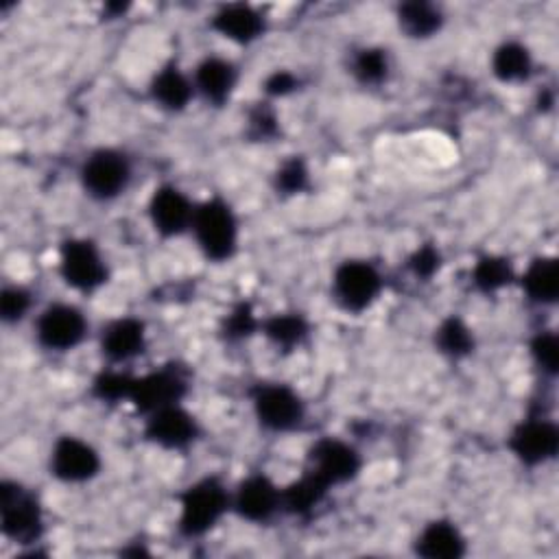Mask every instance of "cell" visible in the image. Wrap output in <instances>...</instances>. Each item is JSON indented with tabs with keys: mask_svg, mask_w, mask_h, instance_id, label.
Returning <instances> with one entry per match:
<instances>
[{
	"mask_svg": "<svg viewBox=\"0 0 559 559\" xmlns=\"http://www.w3.org/2000/svg\"><path fill=\"white\" fill-rule=\"evenodd\" d=\"M411 269L419 277H431L440 269V253L435 247H422L411 258Z\"/></svg>",
	"mask_w": 559,
	"mask_h": 559,
	"instance_id": "33",
	"label": "cell"
},
{
	"mask_svg": "<svg viewBox=\"0 0 559 559\" xmlns=\"http://www.w3.org/2000/svg\"><path fill=\"white\" fill-rule=\"evenodd\" d=\"M438 346L444 354L451 356H464L472 350L474 339L468 326L461 320H446L438 330Z\"/></svg>",
	"mask_w": 559,
	"mask_h": 559,
	"instance_id": "26",
	"label": "cell"
},
{
	"mask_svg": "<svg viewBox=\"0 0 559 559\" xmlns=\"http://www.w3.org/2000/svg\"><path fill=\"white\" fill-rule=\"evenodd\" d=\"M253 408L260 425L269 431H294L304 417V404L300 395L287 385L260 387L253 398Z\"/></svg>",
	"mask_w": 559,
	"mask_h": 559,
	"instance_id": "6",
	"label": "cell"
},
{
	"mask_svg": "<svg viewBox=\"0 0 559 559\" xmlns=\"http://www.w3.org/2000/svg\"><path fill=\"white\" fill-rule=\"evenodd\" d=\"M195 83L208 101L221 105L230 99V94L236 86V70L230 62H225L221 57H208L199 64Z\"/></svg>",
	"mask_w": 559,
	"mask_h": 559,
	"instance_id": "19",
	"label": "cell"
},
{
	"mask_svg": "<svg viewBox=\"0 0 559 559\" xmlns=\"http://www.w3.org/2000/svg\"><path fill=\"white\" fill-rule=\"evenodd\" d=\"M230 505V496L225 487L214 481L206 479L193 485L182 498V518L180 526L186 535H202L212 529Z\"/></svg>",
	"mask_w": 559,
	"mask_h": 559,
	"instance_id": "2",
	"label": "cell"
},
{
	"mask_svg": "<svg viewBox=\"0 0 559 559\" xmlns=\"http://www.w3.org/2000/svg\"><path fill=\"white\" fill-rule=\"evenodd\" d=\"M313 474L326 485L348 483L359 474L361 459L356 451L339 440H322L313 448Z\"/></svg>",
	"mask_w": 559,
	"mask_h": 559,
	"instance_id": "10",
	"label": "cell"
},
{
	"mask_svg": "<svg viewBox=\"0 0 559 559\" xmlns=\"http://www.w3.org/2000/svg\"><path fill=\"white\" fill-rule=\"evenodd\" d=\"M253 127L258 129V133L260 135H269V133H273V129H275V118H273V114L271 112H264V109H260L256 116H253Z\"/></svg>",
	"mask_w": 559,
	"mask_h": 559,
	"instance_id": "36",
	"label": "cell"
},
{
	"mask_svg": "<svg viewBox=\"0 0 559 559\" xmlns=\"http://www.w3.org/2000/svg\"><path fill=\"white\" fill-rule=\"evenodd\" d=\"M333 287L339 304L346 311L361 313L376 302L382 289V280L369 262L348 260L335 271Z\"/></svg>",
	"mask_w": 559,
	"mask_h": 559,
	"instance_id": "3",
	"label": "cell"
},
{
	"mask_svg": "<svg viewBox=\"0 0 559 559\" xmlns=\"http://www.w3.org/2000/svg\"><path fill=\"white\" fill-rule=\"evenodd\" d=\"M398 23L408 38H431L442 29V14L429 3H404Z\"/></svg>",
	"mask_w": 559,
	"mask_h": 559,
	"instance_id": "22",
	"label": "cell"
},
{
	"mask_svg": "<svg viewBox=\"0 0 559 559\" xmlns=\"http://www.w3.org/2000/svg\"><path fill=\"white\" fill-rule=\"evenodd\" d=\"M387 55L378 49L361 51L354 60V75L363 83H380L387 77Z\"/></svg>",
	"mask_w": 559,
	"mask_h": 559,
	"instance_id": "28",
	"label": "cell"
},
{
	"mask_svg": "<svg viewBox=\"0 0 559 559\" xmlns=\"http://www.w3.org/2000/svg\"><path fill=\"white\" fill-rule=\"evenodd\" d=\"M193 232L202 251L217 262L232 258L238 240V225L227 204L221 199H210L195 210Z\"/></svg>",
	"mask_w": 559,
	"mask_h": 559,
	"instance_id": "1",
	"label": "cell"
},
{
	"mask_svg": "<svg viewBox=\"0 0 559 559\" xmlns=\"http://www.w3.org/2000/svg\"><path fill=\"white\" fill-rule=\"evenodd\" d=\"M152 94L167 109H184L193 96V83L178 68L171 66L156 75L152 83Z\"/></svg>",
	"mask_w": 559,
	"mask_h": 559,
	"instance_id": "21",
	"label": "cell"
},
{
	"mask_svg": "<svg viewBox=\"0 0 559 559\" xmlns=\"http://www.w3.org/2000/svg\"><path fill=\"white\" fill-rule=\"evenodd\" d=\"M227 330L234 337H243L249 335L253 330V315L247 307H240L236 313H232L230 322H227Z\"/></svg>",
	"mask_w": 559,
	"mask_h": 559,
	"instance_id": "35",
	"label": "cell"
},
{
	"mask_svg": "<svg viewBox=\"0 0 559 559\" xmlns=\"http://www.w3.org/2000/svg\"><path fill=\"white\" fill-rule=\"evenodd\" d=\"M86 317L79 309L68 304L49 307L38 320V341L47 350L66 352L77 348L86 337Z\"/></svg>",
	"mask_w": 559,
	"mask_h": 559,
	"instance_id": "8",
	"label": "cell"
},
{
	"mask_svg": "<svg viewBox=\"0 0 559 559\" xmlns=\"http://www.w3.org/2000/svg\"><path fill=\"white\" fill-rule=\"evenodd\" d=\"M147 435L152 442L160 444L162 448H171V451L186 448L197 435L195 417L184 408H180L178 404L165 406L152 413Z\"/></svg>",
	"mask_w": 559,
	"mask_h": 559,
	"instance_id": "13",
	"label": "cell"
},
{
	"mask_svg": "<svg viewBox=\"0 0 559 559\" xmlns=\"http://www.w3.org/2000/svg\"><path fill=\"white\" fill-rule=\"evenodd\" d=\"M131 387H133V380L127 378V376H120V374H103V376L94 382V389H96L99 398H103V400H122V398H129Z\"/></svg>",
	"mask_w": 559,
	"mask_h": 559,
	"instance_id": "32",
	"label": "cell"
},
{
	"mask_svg": "<svg viewBox=\"0 0 559 559\" xmlns=\"http://www.w3.org/2000/svg\"><path fill=\"white\" fill-rule=\"evenodd\" d=\"M145 348V326L138 320H118L103 333V352L107 359L122 363L138 356Z\"/></svg>",
	"mask_w": 559,
	"mask_h": 559,
	"instance_id": "17",
	"label": "cell"
},
{
	"mask_svg": "<svg viewBox=\"0 0 559 559\" xmlns=\"http://www.w3.org/2000/svg\"><path fill=\"white\" fill-rule=\"evenodd\" d=\"M3 533L18 542V544H31L42 533V514L38 507V500L23 490L16 483H3Z\"/></svg>",
	"mask_w": 559,
	"mask_h": 559,
	"instance_id": "4",
	"label": "cell"
},
{
	"mask_svg": "<svg viewBox=\"0 0 559 559\" xmlns=\"http://www.w3.org/2000/svg\"><path fill=\"white\" fill-rule=\"evenodd\" d=\"M280 503H283V494L275 490L269 479L251 477L240 485L234 507L240 518L249 522H264L275 514Z\"/></svg>",
	"mask_w": 559,
	"mask_h": 559,
	"instance_id": "15",
	"label": "cell"
},
{
	"mask_svg": "<svg viewBox=\"0 0 559 559\" xmlns=\"http://www.w3.org/2000/svg\"><path fill=\"white\" fill-rule=\"evenodd\" d=\"M184 393H186L184 378H180L176 372H160V374L133 380L129 400H133V404L140 411L154 413L165 406L178 404L184 398Z\"/></svg>",
	"mask_w": 559,
	"mask_h": 559,
	"instance_id": "14",
	"label": "cell"
},
{
	"mask_svg": "<svg viewBox=\"0 0 559 559\" xmlns=\"http://www.w3.org/2000/svg\"><path fill=\"white\" fill-rule=\"evenodd\" d=\"M326 490H328V487H326L315 474H311V477H307V479L294 483V485L283 494V503L287 505L289 511H294V514H304V511H309L311 507H315V505L322 500V496H324Z\"/></svg>",
	"mask_w": 559,
	"mask_h": 559,
	"instance_id": "24",
	"label": "cell"
},
{
	"mask_svg": "<svg viewBox=\"0 0 559 559\" xmlns=\"http://www.w3.org/2000/svg\"><path fill=\"white\" fill-rule=\"evenodd\" d=\"M511 280V266L505 258L487 256L474 266V285L481 291H498Z\"/></svg>",
	"mask_w": 559,
	"mask_h": 559,
	"instance_id": "25",
	"label": "cell"
},
{
	"mask_svg": "<svg viewBox=\"0 0 559 559\" xmlns=\"http://www.w3.org/2000/svg\"><path fill=\"white\" fill-rule=\"evenodd\" d=\"M51 470L60 481L83 483L99 474L101 459L90 444L77 438H62L53 448Z\"/></svg>",
	"mask_w": 559,
	"mask_h": 559,
	"instance_id": "9",
	"label": "cell"
},
{
	"mask_svg": "<svg viewBox=\"0 0 559 559\" xmlns=\"http://www.w3.org/2000/svg\"><path fill=\"white\" fill-rule=\"evenodd\" d=\"M298 86V79L291 75V73H285V70H277L273 73L266 83H264V90L271 94V96H285L289 92H294Z\"/></svg>",
	"mask_w": 559,
	"mask_h": 559,
	"instance_id": "34",
	"label": "cell"
},
{
	"mask_svg": "<svg viewBox=\"0 0 559 559\" xmlns=\"http://www.w3.org/2000/svg\"><path fill=\"white\" fill-rule=\"evenodd\" d=\"M150 214L154 227L162 236H178L193 225L195 210L182 191H178L176 186H162L152 197Z\"/></svg>",
	"mask_w": 559,
	"mask_h": 559,
	"instance_id": "12",
	"label": "cell"
},
{
	"mask_svg": "<svg viewBox=\"0 0 559 559\" xmlns=\"http://www.w3.org/2000/svg\"><path fill=\"white\" fill-rule=\"evenodd\" d=\"M60 269H62V277L66 280V285L77 291H94L105 283V277H107L105 262H103L96 245L90 240L64 243Z\"/></svg>",
	"mask_w": 559,
	"mask_h": 559,
	"instance_id": "7",
	"label": "cell"
},
{
	"mask_svg": "<svg viewBox=\"0 0 559 559\" xmlns=\"http://www.w3.org/2000/svg\"><path fill=\"white\" fill-rule=\"evenodd\" d=\"M492 70L505 83L524 81L531 75V55L522 44L507 42L500 49H496Z\"/></svg>",
	"mask_w": 559,
	"mask_h": 559,
	"instance_id": "23",
	"label": "cell"
},
{
	"mask_svg": "<svg viewBox=\"0 0 559 559\" xmlns=\"http://www.w3.org/2000/svg\"><path fill=\"white\" fill-rule=\"evenodd\" d=\"M269 339H273L277 346L283 348H294L300 343L307 335V324L298 315H275L273 320L266 322L264 326Z\"/></svg>",
	"mask_w": 559,
	"mask_h": 559,
	"instance_id": "27",
	"label": "cell"
},
{
	"mask_svg": "<svg viewBox=\"0 0 559 559\" xmlns=\"http://www.w3.org/2000/svg\"><path fill=\"white\" fill-rule=\"evenodd\" d=\"M129 178H131V167L127 158L114 150L94 152L81 169L83 188L94 199H101V202L118 197L127 188Z\"/></svg>",
	"mask_w": 559,
	"mask_h": 559,
	"instance_id": "5",
	"label": "cell"
},
{
	"mask_svg": "<svg viewBox=\"0 0 559 559\" xmlns=\"http://www.w3.org/2000/svg\"><path fill=\"white\" fill-rule=\"evenodd\" d=\"M309 182V171L302 160H289L283 169L277 171V188H283L289 195H296L307 188Z\"/></svg>",
	"mask_w": 559,
	"mask_h": 559,
	"instance_id": "29",
	"label": "cell"
},
{
	"mask_svg": "<svg viewBox=\"0 0 559 559\" xmlns=\"http://www.w3.org/2000/svg\"><path fill=\"white\" fill-rule=\"evenodd\" d=\"M214 29L232 42L247 44L262 34L264 25L256 10L247 5H227L214 16Z\"/></svg>",
	"mask_w": 559,
	"mask_h": 559,
	"instance_id": "18",
	"label": "cell"
},
{
	"mask_svg": "<svg viewBox=\"0 0 559 559\" xmlns=\"http://www.w3.org/2000/svg\"><path fill=\"white\" fill-rule=\"evenodd\" d=\"M29 304L31 300L27 291L18 287H10L3 291V298H0V313H3L5 322H21L29 311Z\"/></svg>",
	"mask_w": 559,
	"mask_h": 559,
	"instance_id": "30",
	"label": "cell"
},
{
	"mask_svg": "<svg viewBox=\"0 0 559 559\" xmlns=\"http://www.w3.org/2000/svg\"><path fill=\"white\" fill-rule=\"evenodd\" d=\"M417 552L429 559H457L466 552V540L453 522H431L417 537Z\"/></svg>",
	"mask_w": 559,
	"mask_h": 559,
	"instance_id": "16",
	"label": "cell"
},
{
	"mask_svg": "<svg viewBox=\"0 0 559 559\" xmlns=\"http://www.w3.org/2000/svg\"><path fill=\"white\" fill-rule=\"evenodd\" d=\"M557 446L559 433L546 419H531V422L520 425L509 440V448L526 466H540L552 459Z\"/></svg>",
	"mask_w": 559,
	"mask_h": 559,
	"instance_id": "11",
	"label": "cell"
},
{
	"mask_svg": "<svg viewBox=\"0 0 559 559\" xmlns=\"http://www.w3.org/2000/svg\"><path fill=\"white\" fill-rule=\"evenodd\" d=\"M531 352L537 361V365L548 372V374H555L557 372V365H559V346H557V337L555 335H540L533 346H531Z\"/></svg>",
	"mask_w": 559,
	"mask_h": 559,
	"instance_id": "31",
	"label": "cell"
},
{
	"mask_svg": "<svg viewBox=\"0 0 559 559\" xmlns=\"http://www.w3.org/2000/svg\"><path fill=\"white\" fill-rule=\"evenodd\" d=\"M522 287L533 302L552 304L559 294L557 260L555 258H537L524 273Z\"/></svg>",
	"mask_w": 559,
	"mask_h": 559,
	"instance_id": "20",
	"label": "cell"
}]
</instances>
